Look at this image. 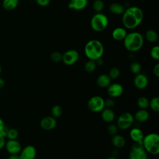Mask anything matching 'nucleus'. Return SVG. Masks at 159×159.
Returning <instances> with one entry per match:
<instances>
[{"label":"nucleus","instance_id":"1","mask_svg":"<svg viewBox=\"0 0 159 159\" xmlns=\"http://www.w3.org/2000/svg\"><path fill=\"white\" fill-rule=\"evenodd\" d=\"M143 19L142 10L137 6H131L125 9L122 14V22L125 29H133L138 27Z\"/></svg>","mask_w":159,"mask_h":159},{"label":"nucleus","instance_id":"2","mask_svg":"<svg viewBox=\"0 0 159 159\" xmlns=\"http://www.w3.org/2000/svg\"><path fill=\"white\" fill-rule=\"evenodd\" d=\"M84 51L89 60H96L102 57L104 48L101 42L96 39H92L86 43Z\"/></svg>","mask_w":159,"mask_h":159},{"label":"nucleus","instance_id":"3","mask_svg":"<svg viewBox=\"0 0 159 159\" xmlns=\"http://www.w3.org/2000/svg\"><path fill=\"white\" fill-rule=\"evenodd\" d=\"M123 40L126 50L131 52L140 50L143 45V37L140 33L137 32L127 34Z\"/></svg>","mask_w":159,"mask_h":159},{"label":"nucleus","instance_id":"4","mask_svg":"<svg viewBox=\"0 0 159 159\" xmlns=\"http://www.w3.org/2000/svg\"><path fill=\"white\" fill-rule=\"evenodd\" d=\"M142 145L144 150L152 154L157 155L159 153V136L156 133H150L143 137Z\"/></svg>","mask_w":159,"mask_h":159},{"label":"nucleus","instance_id":"5","mask_svg":"<svg viewBox=\"0 0 159 159\" xmlns=\"http://www.w3.org/2000/svg\"><path fill=\"white\" fill-rule=\"evenodd\" d=\"M109 20L107 17L102 12L96 13L91 18L90 24L92 29L97 32L104 31L107 27Z\"/></svg>","mask_w":159,"mask_h":159},{"label":"nucleus","instance_id":"6","mask_svg":"<svg viewBox=\"0 0 159 159\" xmlns=\"http://www.w3.org/2000/svg\"><path fill=\"white\" fill-rule=\"evenodd\" d=\"M130 159H147V152L144 150L142 142H135L129 152Z\"/></svg>","mask_w":159,"mask_h":159},{"label":"nucleus","instance_id":"7","mask_svg":"<svg viewBox=\"0 0 159 159\" xmlns=\"http://www.w3.org/2000/svg\"><path fill=\"white\" fill-rule=\"evenodd\" d=\"M134 121V116L129 112H124L122 113L118 117L117 125L118 128L122 130H126L132 125Z\"/></svg>","mask_w":159,"mask_h":159},{"label":"nucleus","instance_id":"8","mask_svg":"<svg viewBox=\"0 0 159 159\" xmlns=\"http://www.w3.org/2000/svg\"><path fill=\"white\" fill-rule=\"evenodd\" d=\"M88 107L92 112H101L105 108L104 100L100 96H92L88 101Z\"/></svg>","mask_w":159,"mask_h":159},{"label":"nucleus","instance_id":"9","mask_svg":"<svg viewBox=\"0 0 159 159\" xmlns=\"http://www.w3.org/2000/svg\"><path fill=\"white\" fill-rule=\"evenodd\" d=\"M79 59L78 52L74 49H70L66 51L63 54H62L61 61L66 65H73L76 63Z\"/></svg>","mask_w":159,"mask_h":159},{"label":"nucleus","instance_id":"10","mask_svg":"<svg viewBox=\"0 0 159 159\" xmlns=\"http://www.w3.org/2000/svg\"><path fill=\"white\" fill-rule=\"evenodd\" d=\"M7 152L11 154H19L21 150V145L16 139L15 140H9L6 142L5 146Z\"/></svg>","mask_w":159,"mask_h":159},{"label":"nucleus","instance_id":"11","mask_svg":"<svg viewBox=\"0 0 159 159\" xmlns=\"http://www.w3.org/2000/svg\"><path fill=\"white\" fill-rule=\"evenodd\" d=\"M107 91L108 94L111 97L116 98L120 96L124 92V88L120 84L115 83L110 84L107 86Z\"/></svg>","mask_w":159,"mask_h":159},{"label":"nucleus","instance_id":"12","mask_svg":"<svg viewBox=\"0 0 159 159\" xmlns=\"http://www.w3.org/2000/svg\"><path fill=\"white\" fill-rule=\"evenodd\" d=\"M19 156L20 159H35L36 157V149L32 145H27L21 150Z\"/></svg>","mask_w":159,"mask_h":159},{"label":"nucleus","instance_id":"13","mask_svg":"<svg viewBox=\"0 0 159 159\" xmlns=\"http://www.w3.org/2000/svg\"><path fill=\"white\" fill-rule=\"evenodd\" d=\"M134 83L135 86L139 89H145L148 83V80L147 76L143 73H138L136 75L134 80Z\"/></svg>","mask_w":159,"mask_h":159},{"label":"nucleus","instance_id":"14","mask_svg":"<svg viewBox=\"0 0 159 159\" xmlns=\"http://www.w3.org/2000/svg\"><path fill=\"white\" fill-rule=\"evenodd\" d=\"M40 125V127L44 130H52L57 125L56 118L53 117V116H46L41 120Z\"/></svg>","mask_w":159,"mask_h":159},{"label":"nucleus","instance_id":"15","mask_svg":"<svg viewBox=\"0 0 159 159\" xmlns=\"http://www.w3.org/2000/svg\"><path fill=\"white\" fill-rule=\"evenodd\" d=\"M88 4V0H71L68 7L75 11H81L84 9Z\"/></svg>","mask_w":159,"mask_h":159},{"label":"nucleus","instance_id":"16","mask_svg":"<svg viewBox=\"0 0 159 159\" xmlns=\"http://www.w3.org/2000/svg\"><path fill=\"white\" fill-rule=\"evenodd\" d=\"M127 32L124 27H116L112 32V38L117 41L123 40L125 37Z\"/></svg>","mask_w":159,"mask_h":159},{"label":"nucleus","instance_id":"17","mask_svg":"<svg viewBox=\"0 0 159 159\" xmlns=\"http://www.w3.org/2000/svg\"><path fill=\"white\" fill-rule=\"evenodd\" d=\"M130 137L135 142H141L143 139L144 135L142 130L137 127L132 128L130 131Z\"/></svg>","mask_w":159,"mask_h":159},{"label":"nucleus","instance_id":"18","mask_svg":"<svg viewBox=\"0 0 159 159\" xmlns=\"http://www.w3.org/2000/svg\"><path fill=\"white\" fill-rule=\"evenodd\" d=\"M101 117L104 122L111 123L115 119V114L111 109L104 108L101 111Z\"/></svg>","mask_w":159,"mask_h":159},{"label":"nucleus","instance_id":"19","mask_svg":"<svg viewBox=\"0 0 159 159\" xmlns=\"http://www.w3.org/2000/svg\"><path fill=\"white\" fill-rule=\"evenodd\" d=\"M96 82L99 87L101 88H107V86L111 84V78L109 77V75L102 74L98 77Z\"/></svg>","mask_w":159,"mask_h":159},{"label":"nucleus","instance_id":"20","mask_svg":"<svg viewBox=\"0 0 159 159\" xmlns=\"http://www.w3.org/2000/svg\"><path fill=\"white\" fill-rule=\"evenodd\" d=\"M134 119L139 122H144L149 118V113L146 109H140L137 111L134 116Z\"/></svg>","mask_w":159,"mask_h":159},{"label":"nucleus","instance_id":"21","mask_svg":"<svg viewBox=\"0 0 159 159\" xmlns=\"http://www.w3.org/2000/svg\"><path fill=\"white\" fill-rule=\"evenodd\" d=\"M111 142L112 145L117 148H122L125 145V139L120 135H112Z\"/></svg>","mask_w":159,"mask_h":159},{"label":"nucleus","instance_id":"22","mask_svg":"<svg viewBox=\"0 0 159 159\" xmlns=\"http://www.w3.org/2000/svg\"><path fill=\"white\" fill-rule=\"evenodd\" d=\"M109 11L114 14L116 15H120L122 14L125 11V8L120 3L114 2L112 3L109 6Z\"/></svg>","mask_w":159,"mask_h":159},{"label":"nucleus","instance_id":"23","mask_svg":"<svg viewBox=\"0 0 159 159\" xmlns=\"http://www.w3.org/2000/svg\"><path fill=\"white\" fill-rule=\"evenodd\" d=\"M19 4V0H3L2 6L6 11H12L16 8Z\"/></svg>","mask_w":159,"mask_h":159},{"label":"nucleus","instance_id":"24","mask_svg":"<svg viewBox=\"0 0 159 159\" xmlns=\"http://www.w3.org/2000/svg\"><path fill=\"white\" fill-rule=\"evenodd\" d=\"M145 38L149 42L155 43L158 40V36L156 31L152 29H149L145 33Z\"/></svg>","mask_w":159,"mask_h":159},{"label":"nucleus","instance_id":"25","mask_svg":"<svg viewBox=\"0 0 159 159\" xmlns=\"http://www.w3.org/2000/svg\"><path fill=\"white\" fill-rule=\"evenodd\" d=\"M137 104L140 109H146L149 107V100L146 97L141 96L137 99Z\"/></svg>","mask_w":159,"mask_h":159},{"label":"nucleus","instance_id":"26","mask_svg":"<svg viewBox=\"0 0 159 159\" xmlns=\"http://www.w3.org/2000/svg\"><path fill=\"white\" fill-rule=\"evenodd\" d=\"M149 106L151 109L156 112H159V98L157 96L153 97L149 101Z\"/></svg>","mask_w":159,"mask_h":159},{"label":"nucleus","instance_id":"27","mask_svg":"<svg viewBox=\"0 0 159 159\" xmlns=\"http://www.w3.org/2000/svg\"><path fill=\"white\" fill-rule=\"evenodd\" d=\"M96 66L97 65L94 60H89L88 61L86 62L84 67L86 71H87L88 73H92L96 70Z\"/></svg>","mask_w":159,"mask_h":159},{"label":"nucleus","instance_id":"28","mask_svg":"<svg viewBox=\"0 0 159 159\" xmlns=\"http://www.w3.org/2000/svg\"><path fill=\"white\" fill-rule=\"evenodd\" d=\"M104 7V3L102 0H95L93 3V8L96 12H101Z\"/></svg>","mask_w":159,"mask_h":159},{"label":"nucleus","instance_id":"29","mask_svg":"<svg viewBox=\"0 0 159 159\" xmlns=\"http://www.w3.org/2000/svg\"><path fill=\"white\" fill-rule=\"evenodd\" d=\"M63 110L60 105H55L52 107L51 109V113L53 117L58 118L61 116Z\"/></svg>","mask_w":159,"mask_h":159},{"label":"nucleus","instance_id":"30","mask_svg":"<svg viewBox=\"0 0 159 159\" xmlns=\"http://www.w3.org/2000/svg\"><path fill=\"white\" fill-rule=\"evenodd\" d=\"M130 69L132 73L137 75V74L139 73L141 71V65L139 63L135 61V62H133L131 63V65L130 66Z\"/></svg>","mask_w":159,"mask_h":159},{"label":"nucleus","instance_id":"31","mask_svg":"<svg viewBox=\"0 0 159 159\" xmlns=\"http://www.w3.org/2000/svg\"><path fill=\"white\" fill-rule=\"evenodd\" d=\"M120 73V71L118 68L112 67L109 70V76L111 79H116L119 76Z\"/></svg>","mask_w":159,"mask_h":159},{"label":"nucleus","instance_id":"32","mask_svg":"<svg viewBox=\"0 0 159 159\" xmlns=\"http://www.w3.org/2000/svg\"><path fill=\"white\" fill-rule=\"evenodd\" d=\"M19 135L18 130L16 129H9L7 134V137L9 140H15Z\"/></svg>","mask_w":159,"mask_h":159},{"label":"nucleus","instance_id":"33","mask_svg":"<svg viewBox=\"0 0 159 159\" xmlns=\"http://www.w3.org/2000/svg\"><path fill=\"white\" fill-rule=\"evenodd\" d=\"M150 56L155 60H158L159 59V47L158 45L153 46L152 48L150 50Z\"/></svg>","mask_w":159,"mask_h":159},{"label":"nucleus","instance_id":"34","mask_svg":"<svg viewBox=\"0 0 159 159\" xmlns=\"http://www.w3.org/2000/svg\"><path fill=\"white\" fill-rule=\"evenodd\" d=\"M50 58L54 62H59L61 61L62 54L58 52H53L50 55Z\"/></svg>","mask_w":159,"mask_h":159},{"label":"nucleus","instance_id":"35","mask_svg":"<svg viewBox=\"0 0 159 159\" xmlns=\"http://www.w3.org/2000/svg\"><path fill=\"white\" fill-rule=\"evenodd\" d=\"M107 130L110 135H114L117 134V132L118 130V127L116 124H111L108 125V127L107 128Z\"/></svg>","mask_w":159,"mask_h":159},{"label":"nucleus","instance_id":"36","mask_svg":"<svg viewBox=\"0 0 159 159\" xmlns=\"http://www.w3.org/2000/svg\"><path fill=\"white\" fill-rule=\"evenodd\" d=\"M114 101L112 99H107L106 101H104V106L106 108L111 109L114 106Z\"/></svg>","mask_w":159,"mask_h":159},{"label":"nucleus","instance_id":"37","mask_svg":"<svg viewBox=\"0 0 159 159\" xmlns=\"http://www.w3.org/2000/svg\"><path fill=\"white\" fill-rule=\"evenodd\" d=\"M35 1L38 5L42 7L47 6L50 2V0H35Z\"/></svg>","mask_w":159,"mask_h":159},{"label":"nucleus","instance_id":"38","mask_svg":"<svg viewBox=\"0 0 159 159\" xmlns=\"http://www.w3.org/2000/svg\"><path fill=\"white\" fill-rule=\"evenodd\" d=\"M5 137L3 136L1 133H0V149H2L3 147L5 146L6 143V140H5Z\"/></svg>","mask_w":159,"mask_h":159},{"label":"nucleus","instance_id":"39","mask_svg":"<svg viewBox=\"0 0 159 159\" xmlns=\"http://www.w3.org/2000/svg\"><path fill=\"white\" fill-rule=\"evenodd\" d=\"M153 74L159 77V63H157L153 69Z\"/></svg>","mask_w":159,"mask_h":159},{"label":"nucleus","instance_id":"40","mask_svg":"<svg viewBox=\"0 0 159 159\" xmlns=\"http://www.w3.org/2000/svg\"><path fill=\"white\" fill-rule=\"evenodd\" d=\"M9 128L7 127V126H6V125H5V127L2 129V130L1 131V134L3 135V136H4L5 137H7V132H8V130H9Z\"/></svg>","mask_w":159,"mask_h":159},{"label":"nucleus","instance_id":"41","mask_svg":"<svg viewBox=\"0 0 159 159\" xmlns=\"http://www.w3.org/2000/svg\"><path fill=\"white\" fill-rule=\"evenodd\" d=\"M8 159H20V158L18 154H11Z\"/></svg>","mask_w":159,"mask_h":159},{"label":"nucleus","instance_id":"42","mask_svg":"<svg viewBox=\"0 0 159 159\" xmlns=\"http://www.w3.org/2000/svg\"><path fill=\"white\" fill-rule=\"evenodd\" d=\"M94 61L96 62V65H99V66L102 65L103 63H104V61H103V60H102V59L101 58H98V59H97V60H96Z\"/></svg>","mask_w":159,"mask_h":159},{"label":"nucleus","instance_id":"43","mask_svg":"<svg viewBox=\"0 0 159 159\" xmlns=\"http://www.w3.org/2000/svg\"><path fill=\"white\" fill-rule=\"evenodd\" d=\"M5 124H4V120L0 117V132L2 130V129L5 127Z\"/></svg>","mask_w":159,"mask_h":159},{"label":"nucleus","instance_id":"44","mask_svg":"<svg viewBox=\"0 0 159 159\" xmlns=\"http://www.w3.org/2000/svg\"><path fill=\"white\" fill-rule=\"evenodd\" d=\"M4 84H5V82H4V80L0 77V89L1 88H2L4 86Z\"/></svg>","mask_w":159,"mask_h":159},{"label":"nucleus","instance_id":"45","mask_svg":"<svg viewBox=\"0 0 159 159\" xmlns=\"http://www.w3.org/2000/svg\"><path fill=\"white\" fill-rule=\"evenodd\" d=\"M107 159H117L114 156H112V157H110L109 158H107Z\"/></svg>","mask_w":159,"mask_h":159},{"label":"nucleus","instance_id":"46","mask_svg":"<svg viewBox=\"0 0 159 159\" xmlns=\"http://www.w3.org/2000/svg\"><path fill=\"white\" fill-rule=\"evenodd\" d=\"M1 71H2V68H1V66L0 65V74L1 73Z\"/></svg>","mask_w":159,"mask_h":159},{"label":"nucleus","instance_id":"47","mask_svg":"<svg viewBox=\"0 0 159 159\" xmlns=\"http://www.w3.org/2000/svg\"><path fill=\"white\" fill-rule=\"evenodd\" d=\"M129 159H130V158H129Z\"/></svg>","mask_w":159,"mask_h":159}]
</instances>
